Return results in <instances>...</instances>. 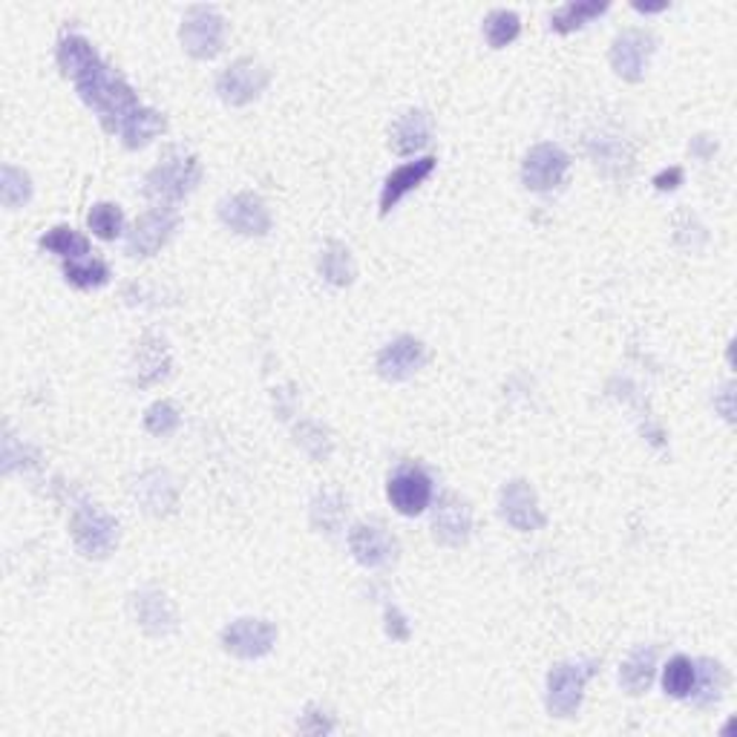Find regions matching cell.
<instances>
[{
  "label": "cell",
  "instance_id": "obj_1",
  "mask_svg": "<svg viewBox=\"0 0 737 737\" xmlns=\"http://www.w3.org/2000/svg\"><path fill=\"white\" fill-rule=\"evenodd\" d=\"M76 90L87 107H92L99 113L101 125L107 127L109 133L121 130L125 118L130 116L135 107H142L133 87L127 85L121 76H116L109 67H104V64H99L90 76L76 81Z\"/></svg>",
  "mask_w": 737,
  "mask_h": 737
},
{
  "label": "cell",
  "instance_id": "obj_2",
  "mask_svg": "<svg viewBox=\"0 0 737 737\" xmlns=\"http://www.w3.org/2000/svg\"><path fill=\"white\" fill-rule=\"evenodd\" d=\"M599 669V662L587 660V657H579V660H565L559 665H553L551 674H547V691H545V706L551 717H559V721H570L577 717L579 709H582V697H585V688L591 683V677Z\"/></svg>",
  "mask_w": 737,
  "mask_h": 737
},
{
  "label": "cell",
  "instance_id": "obj_3",
  "mask_svg": "<svg viewBox=\"0 0 737 737\" xmlns=\"http://www.w3.org/2000/svg\"><path fill=\"white\" fill-rule=\"evenodd\" d=\"M202 168L196 156L184 151H170L165 161H159L156 168L144 177V193L147 199L156 205H168L173 208L177 202H182L188 193L199 184Z\"/></svg>",
  "mask_w": 737,
  "mask_h": 737
},
{
  "label": "cell",
  "instance_id": "obj_4",
  "mask_svg": "<svg viewBox=\"0 0 737 737\" xmlns=\"http://www.w3.org/2000/svg\"><path fill=\"white\" fill-rule=\"evenodd\" d=\"M69 533H73V542H76L81 556H87V559H107L109 553L118 547L121 528H118L116 516H109L107 510H101L95 504H81L73 513Z\"/></svg>",
  "mask_w": 737,
  "mask_h": 737
},
{
  "label": "cell",
  "instance_id": "obj_5",
  "mask_svg": "<svg viewBox=\"0 0 737 737\" xmlns=\"http://www.w3.org/2000/svg\"><path fill=\"white\" fill-rule=\"evenodd\" d=\"M179 41L191 59H217L225 43V21L214 7H191L179 26Z\"/></svg>",
  "mask_w": 737,
  "mask_h": 737
},
{
  "label": "cell",
  "instance_id": "obj_6",
  "mask_svg": "<svg viewBox=\"0 0 737 737\" xmlns=\"http://www.w3.org/2000/svg\"><path fill=\"white\" fill-rule=\"evenodd\" d=\"M570 156L561 151L559 144L539 142L533 144L521 161V184L533 193L556 191L565 177H568Z\"/></svg>",
  "mask_w": 737,
  "mask_h": 737
},
{
  "label": "cell",
  "instance_id": "obj_7",
  "mask_svg": "<svg viewBox=\"0 0 737 737\" xmlns=\"http://www.w3.org/2000/svg\"><path fill=\"white\" fill-rule=\"evenodd\" d=\"M269 69L254 59H236L231 67L222 69L217 78V95L228 107H248L269 87Z\"/></svg>",
  "mask_w": 737,
  "mask_h": 737
},
{
  "label": "cell",
  "instance_id": "obj_8",
  "mask_svg": "<svg viewBox=\"0 0 737 737\" xmlns=\"http://www.w3.org/2000/svg\"><path fill=\"white\" fill-rule=\"evenodd\" d=\"M654 52H657V35L648 29H625L613 38L608 59H611V69L622 81L637 85L645 78Z\"/></svg>",
  "mask_w": 737,
  "mask_h": 737
},
{
  "label": "cell",
  "instance_id": "obj_9",
  "mask_svg": "<svg viewBox=\"0 0 737 737\" xmlns=\"http://www.w3.org/2000/svg\"><path fill=\"white\" fill-rule=\"evenodd\" d=\"M499 513L519 533H533V530H542L547 525V516L542 510V504H539L536 490L525 478H513V481H507L502 487V493H499Z\"/></svg>",
  "mask_w": 737,
  "mask_h": 737
},
{
  "label": "cell",
  "instance_id": "obj_10",
  "mask_svg": "<svg viewBox=\"0 0 737 737\" xmlns=\"http://www.w3.org/2000/svg\"><path fill=\"white\" fill-rule=\"evenodd\" d=\"M225 654L236 657V660H260L266 654H271L276 643L274 622L257 620V617H243V620L228 622L219 637Z\"/></svg>",
  "mask_w": 737,
  "mask_h": 737
},
{
  "label": "cell",
  "instance_id": "obj_11",
  "mask_svg": "<svg viewBox=\"0 0 737 737\" xmlns=\"http://www.w3.org/2000/svg\"><path fill=\"white\" fill-rule=\"evenodd\" d=\"M179 228V210L168 205H156V208L144 210L142 217L135 219L133 231L127 234V254L130 257H153L159 254L173 231Z\"/></svg>",
  "mask_w": 737,
  "mask_h": 737
},
{
  "label": "cell",
  "instance_id": "obj_12",
  "mask_svg": "<svg viewBox=\"0 0 737 737\" xmlns=\"http://www.w3.org/2000/svg\"><path fill=\"white\" fill-rule=\"evenodd\" d=\"M130 611H133L135 625L153 639H165L177 634L179 613L170 596L159 587H142L130 596Z\"/></svg>",
  "mask_w": 737,
  "mask_h": 737
},
{
  "label": "cell",
  "instance_id": "obj_13",
  "mask_svg": "<svg viewBox=\"0 0 737 737\" xmlns=\"http://www.w3.org/2000/svg\"><path fill=\"white\" fill-rule=\"evenodd\" d=\"M219 222L240 236H266L271 231V210L257 193H234L219 202Z\"/></svg>",
  "mask_w": 737,
  "mask_h": 737
},
{
  "label": "cell",
  "instance_id": "obj_14",
  "mask_svg": "<svg viewBox=\"0 0 737 737\" xmlns=\"http://www.w3.org/2000/svg\"><path fill=\"white\" fill-rule=\"evenodd\" d=\"M386 495L395 510L412 519L432 504V478L415 464H406V467L395 469V476L386 484Z\"/></svg>",
  "mask_w": 737,
  "mask_h": 737
},
{
  "label": "cell",
  "instance_id": "obj_15",
  "mask_svg": "<svg viewBox=\"0 0 737 737\" xmlns=\"http://www.w3.org/2000/svg\"><path fill=\"white\" fill-rule=\"evenodd\" d=\"M377 375L389 380V384H403L427 366V346L421 344L418 337L401 335L395 337L392 344H386L377 354Z\"/></svg>",
  "mask_w": 737,
  "mask_h": 737
},
{
  "label": "cell",
  "instance_id": "obj_16",
  "mask_svg": "<svg viewBox=\"0 0 737 737\" xmlns=\"http://www.w3.org/2000/svg\"><path fill=\"white\" fill-rule=\"evenodd\" d=\"M473 536V510L455 493H444L432 507V539L444 547H464Z\"/></svg>",
  "mask_w": 737,
  "mask_h": 737
},
{
  "label": "cell",
  "instance_id": "obj_17",
  "mask_svg": "<svg viewBox=\"0 0 737 737\" xmlns=\"http://www.w3.org/2000/svg\"><path fill=\"white\" fill-rule=\"evenodd\" d=\"M349 551L354 561L368 570L389 568L398 559V542L389 536V530L375 521H361L349 530Z\"/></svg>",
  "mask_w": 737,
  "mask_h": 737
},
{
  "label": "cell",
  "instance_id": "obj_18",
  "mask_svg": "<svg viewBox=\"0 0 737 737\" xmlns=\"http://www.w3.org/2000/svg\"><path fill=\"white\" fill-rule=\"evenodd\" d=\"M133 495L151 516H168L179 504V487L168 469H144L133 481Z\"/></svg>",
  "mask_w": 737,
  "mask_h": 737
},
{
  "label": "cell",
  "instance_id": "obj_19",
  "mask_svg": "<svg viewBox=\"0 0 737 737\" xmlns=\"http://www.w3.org/2000/svg\"><path fill=\"white\" fill-rule=\"evenodd\" d=\"M436 156H424V159L406 161L401 168H395L386 177L384 188H380V217H386L389 210H395L403 202V196H410L412 191H418L421 184L427 182L436 170Z\"/></svg>",
  "mask_w": 737,
  "mask_h": 737
},
{
  "label": "cell",
  "instance_id": "obj_20",
  "mask_svg": "<svg viewBox=\"0 0 737 737\" xmlns=\"http://www.w3.org/2000/svg\"><path fill=\"white\" fill-rule=\"evenodd\" d=\"M432 142V116L427 109H410L403 113L389 130V147L398 156H415Z\"/></svg>",
  "mask_w": 737,
  "mask_h": 737
},
{
  "label": "cell",
  "instance_id": "obj_21",
  "mask_svg": "<svg viewBox=\"0 0 737 737\" xmlns=\"http://www.w3.org/2000/svg\"><path fill=\"white\" fill-rule=\"evenodd\" d=\"M654 674H657V648L654 645H639L620 665L622 691L631 697L645 695L651 688Z\"/></svg>",
  "mask_w": 737,
  "mask_h": 737
},
{
  "label": "cell",
  "instance_id": "obj_22",
  "mask_svg": "<svg viewBox=\"0 0 737 737\" xmlns=\"http://www.w3.org/2000/svg\"><path fill=\"white\" fill-rule=\"evenodd\" d=\"M55 59H59L61 73L73 78V81H81V78L90 76L92 69L101 64L95 47L87 38H81V35H64L59 41Z\"/></svg>",
  "mask_w": 737,
  "mask_h": 737
},
{
  "label": "cell",
  "instance_id": "obj_23",
  "mask_svg": "<svg viewBox=\"0 0 737 737\" xmlns=\"http://www.w3.org/2000/svg\"><path fill=\"white\" fill-rule=\"evenodd\" d=\"M170 372L168 344L161 337H144L139 352H135V384L153 386L165 380Z\"/></svg>",
  "mask_w": 737,
  "mask_h": 737
},
{
  "label": "cell",
  "instance_id": "obj_24",
  "mask_svg": "<svg viewBox=\"0 0 737 737\" xmlns=\"http://www.w3.org/2000/svg\"><path fill=\"white\" fill-rule=\"evenodd\" d=\"M118 133H121L125 147H130V151H142V147H147L153 139H159V135L165 133V116L151 107H135L133 113L125 118V125H121Z\"/></svg>",
  "mask_w": 737,
  "mask_h": 737
},
{
  "label": "cell",
  "instance_id": "obj_25",
  "mask_svg": "<svg viewBox=\"0 0 737 737\" xmlns=\"http://www.w3.org/2000/svg\"><path fill=\"white\" fill-rule=\"evenodd\" d=\"M318 271L328 285H337V288H346V285H352L354 276H358V269H354V260H352V251H349L344 243H337V240L326 243V248L320 251Z\"/></svg>",
  "mask_w": 737,
  "mask_h": 737
},
{
  "label": "cell",
  "instance_id": "obj_26",
  "mask_svg": "<svg viewBox=\"0 0 737 737\" xmlns=\"http://www.w3.org/2000/svg\"><path fill=\"white\" fill-rule=\"evenodd\" d=\"M697 680L695 688H691V700H695L697 709H712L714 703H721L723 691H726V671H723L721 662L714 660H697Z\"/></svg>",
  "mask_w": 737,
  "mask_h": 737
},
{
  "label": "cell",
  "instance_id": "obj_27",
  "mask_svg": "<svg viewBox=\"0 0 737 737\" xmlns=\"http://www.w3.org/2000/svg\"><path fill=\"white\" fill-rule=\"evenodd\" d=\"M608 7H611L608 0H582V3H565V7H559L551 15L553 33H559V35L577 33V29H582L585 24H591L594 17L605 15V12H608Z\"/></svg>",
  "mask_w": 737,
  "mask_h": 737
},
{
  "label": "cell",
  "instance_id": "obj_28",
  "mask_svg": "<svg viewBox=\"0 0 737 737\" xmlns=\"http://www.w3.org/2000/svg\"><path fill=\"white\" fill-rule=\"evenodd\" d=\"M309 519L311 528L318 530V533L335 536L337 530L344 528L346 499L340 493H318L309 507Z\"/></svg>",
  "mask_w": 737,
  "mask_h": 737
},
{
  "label": "cell",
  "instance_id": "obj_29",
  "mask_svg": "<svg viewBox=\"0 0 737 737\" xmlns=\"http://www.w3.org/2000/svg\"><path fill=\"white\" fill-rule=\"evenodd\" d=\"M38 245H41L43 251L59 254V257H64V260H81V257L90 254V243H87V236L78 234L76 228H69V225L50 228V231L38 240Z\"/></svg>",
  "mask_w": 737,
  "mask_h": 737
},
{
  "label": "cell",
  "instance_id": "obj_30",
  "mask_svg": "<svg viewBox=\"0 0 737 737\" xmlns=\"http://www.w3.org/2000/svg\"><path fill=\"white\" fill-rule=\"evenodd\" d=\"M695 680H697L695 660L686 657V654H674V657L665 662V669H662V688H665V695L674 697V700H686V697L691 695V688H695Z\"/></svg>",
  "mask_w": 737,
  "mask_h": 737
},
{
  "label": "cell",
  "instance_id": "obj_31",
  "mask_svg": "<svg viewBox=\"0 0 737 737\" xmlns=\"http://www.w3.org/2000/svg\"><path fill=\"white\" fill-rule=\"evenodd\" d=\"M521 33V17L519 12L513 9H493L490 15L484 17V38L493 50H504L510 47Z\"/></svg>",
  "mask_w": 737,
  "mask_h": 737
},
{
  "label": "cell",
  "instance_id": "obj_32",
  "mask_svg": "<svg viewBox=\"0 0 737 737\" xmlns=\"http://www.w3.org/2000/svg\"><path fill=\"white\" fill-rule=\"evenodd\" d=\"M294 441L300 447L302 453L309 455L311 461H328L332 450H335V441H332V432H328L323 424L318 421H300L294 427Z\"/></svg>",
  "mask_w": 737,
  "mask_h": 737
},
{
  "label": "cell",
  "instance_id": "obj_33",
  "mask_svg": "<svg viewBox=\"0 0 737 737\" xmlns=\"http://www.w3.org/2000/svg\"><path fill=\"white\" fill-rule=\"evenodd\" d=\"M0 199H3V208L9 210L24 208L26 202L33 199V179H29V173L17 168V165H3V173H0Z\"/></svg>",
  "mask_w": 737,
  "mask_h": 737
},
{
  "label": "cell",
  "instance_id": "obj_34",
  "mask_svg": "<svg viewBox=\"0 0 737 737\" xmlns=\"http://www.w3.org/2000/svg\"><path fill=\"white\" fill-rule=\"evenodd\" d=\"M64 276H67L69 285H76L81 292H92V288H101V285L107 283L109 269L101 260L81 257V260L64 262Z\"/></svg>",
  "mask_w": 737,
  "mask_h": 737
},
{
  "label": "cell",
  "instance_id": "obj_35",
  "mask_svg": "<svg viewBox=\"0 0 737 737\" xmlns=\"http://www.w3.org/2000/svg\"><path fill=\"white\" fill-rule=\"evenodd\" d=\"M87 225L99 240H116L121 236V228H125V214L113 202H95L87 214Z\"/></svg>",
  "mask_w": 737,
  "mask_h": 737
},
{
  "label": "cell",
  "instance_id": "obj_36",
  "mask_svg": "<svg viewBox=\"0 0 737 737\" xmlns=\"http://www.w3.org/2000/svg\"><path fill=\"white\" fill-rule=\"evenodd\" d=\"M179 424H182V415H179V410L170 401L151 403L147 412H144V429L156 438L173 436L179 429Z\"/></svg>",
  "mask_w": 737,
  "mask_h": 737
},
{
  "label": "cell",
  "instance_id": "obj_37",
  "mask_svg": "<svg viewBox=\"0 0 737 737\" xmlns=\"http://www.w3.org/2000/svg\"><path fill=\"white\" fill-rule=\"evenodd\" d=\"M35 458V450L33 447H26L24 441H17L15 436H7L3 438V473H15V469H24L29 467Z\"/></svg>",
  "mask_w": 737,
  "mask_h": 737
},
{
  "label": "cell",
  "instance_id": "obj_38",
  "mask_svg": "<svg viewBox=\"0 0 737 737\" xmlns=\"http://www.w3.org/2000/svg\"><path fill=\"white\" fill-rule=\"evenodd\" d=\"M335 717L326 712V709H320V706H309L306 712H302V721H300V732H309V735H328V732H335Z\"/></svg>",
  "mask_w": 737,
  "mask_h": 737
},
{
  "label": "cell",
  "instance_id": "obj_39",
  "mask_svg": "<svg viewBox=\"0 0 737 737\" xmlns=\"http://www.w3.org/2000/svg\"><path fill=\"white\" fill-rule=\"evenodd\" d=\"M386 634H389L395 643H406L412 634L410 622H406V617L401 613V608H395V605L386 608Z\"/></svg>",
  "mask_w": 737,
  "mask_h": 737
},
{
  "label": "cell",
  "instance_id": "obj_40",
  "mask_svg": "<svg viewBox=\"0 0 737 737\" xmlns=\"http://www.w3.org/2000/svg\"><path fill=\"white\" fill-rule=\"evenodd\" d=\"M680 184H683V168H677V165H674V168H669V170H660V173L654 177V188H657V191H662V193L677 191Z\"/></svg>",
  "mask_w": 737,
  "mask_h": 737
},
{
  "label": "cell",
  "instance_id": "obj_41",
  "mask_svg": "<svg viewBox=\"0 0 737 737\" xmlns=\"http://www.w3.org/2000/svg\"><path fill=\"white\" fill-rule=\"evenodd\" d=\"M732 389H735V386L726 384L721 392L714 395V406L721 410V415L726 421H735V406H732V398H735V392H732Z\"/></svg>",
  "mask_w": 737,
  "mask_h": 737
},
{
  "label": "cell",
  "instance_id": "obj_42",
  "mask_svg": "<svg viewBox=\"0 0 737 737\" xmlns=\"http://www.w3.org/2000/svg\"><path fill=\"white\" fill-rule=\"evenodd\" d=\"M714 151H717V144H714L712 139H709V135H697L695 142H691V153H695L697 159L706 161V159H709V156H712Z\"/></svg>",
  "mask_w": 737,
  "mask_h": 737
},
{
  "label": "cell",
  "instance_id": "obj_43",
  "mask_svg": "<svg viewBox=\"0 0 737 737\" xmlns=\"http://www.w3.org/2000/svg\"><path fill=\"white\" fill-rule=\"evenodd\" d=\"M634 9H637V12H645V15H654V12H665L669 3H634Z\"/></svg>",
  "mask_w": 737,
  "mask_h": 737
}]
</instances>
